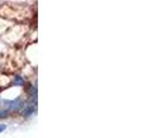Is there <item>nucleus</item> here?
<instances>
[{
	"mask_svg": "<svg viewBox=\"0 0 153 138\" xmlns=\"http://www.w3.org/2000/svg\"><path fill=\"white\" fill-rule=\"evenodd\" d=\"M14 84L15 85H23L24 84V79L21 76H15L14 78Z\"/></svg>",
	"mask_w": 153,
	"mask_h": 138,
	"instance_id": "nucleus-2",
	"label": "nucleus"
},
{
	"mask_svg": "<svg viewBox=\"0 0 153 138\" xmlns=\"http://www.w3.org/2000/svg\"><path fill=\"white\" fill-rule=\"evenodd\" d=\"M6 105H7V111H19L23 107V102L21 101V99L6 101Z\"/></svg>",
	"mask_w": 153,
	"mask_h": 138,
	"instance_id": "nucleus-1",
	"label": "nucleus"
},
{
	"mask_svg": "<svg viewBox=\"0 0 153 138\" xmlns=\"http://www.w3.org/2000/svg\"><path fill=\"white\" fill-rule=\"evenodd\" d=\"M4 130H6V124H1L0 123V132H2Z\"/></svg>",
	"mask_w": 153,
	"mask_h": 138,
	"instance_id": "nucleus-4",
	"label": "nucleus"
},
{
	"mask_svg": "<svg viewBox=\"0 0 153 138\" xmlns=\"http://www.w3.org/2000/svg\"><path fill=\"white\" fill-rule=\"evenodd\" d=\"M33 111H35V108H33V106H32V105H30V106H28V107H27V109L24 111V115L29 116L30 114H32V113H33Z\"/></svg>",
	"mask_w": 153,
	"mask_h": 138,
	"instance_id": "nucleus-3",
	"label": "nucleus"
}]
</instances>
